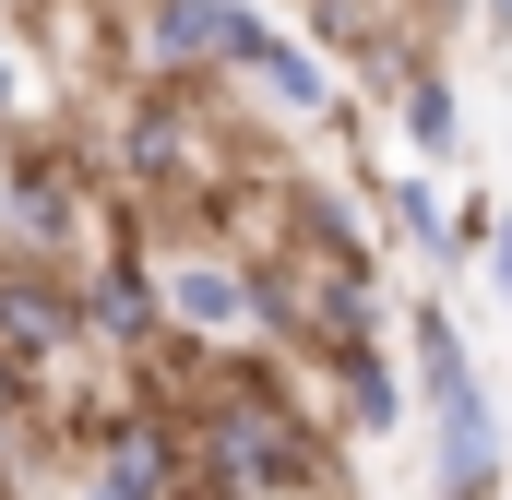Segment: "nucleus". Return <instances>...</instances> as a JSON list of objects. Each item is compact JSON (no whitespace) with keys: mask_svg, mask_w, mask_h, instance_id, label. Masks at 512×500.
I'll return each instance as SVG.
<instances>
[{"mask_svg":"<svg viewBox=\"0 0 512 500\" xmlns=\"http://www.w3.org/2000/svg\"><path fill=\"white\" fill-rule=\"evenodd\" d=\"M429 429H441V453H429V477L441 489H501L512 477V453H501V417H489V393L477 381H453V393H429Z\"/></svg>","mask_w":512,"mask_h":500,"instance_id":"nucleus-2","label":"nucleus"},{"mask_svg":"<svg viewBox=\"0 0 512 500\" xmlns=\"http://www.w3.org/2000/svg\"><path fill=\"white\" fill-rule=\"evenodd\" d=\"M167 310L227 334V322H251V274H227V262H179V274H167Z\"/></svg>","mask_w":512,"mask_h":500,"instance_id":"nucleus-4","label":"nucleus"},{"mask_svg":"<svg viewBox=\"0 0 512 500\" xmlns=\"http://www.w3.org/2000/svg\"><path fill=\"white\" fill-rule=\"evenodd\" d=\"M239 72H262V84H274L286 108H322V72H310V60H298L286 36H262V48H251V60H239Z\"/></svg>","mask_w":512,"mask_h":500,"instance_id":"nucleus-7","label":"nucleus"},{"mask_svg":"<svg viewBox=\"0 0 512 500\" xmlns=\"http://www.w3.org/2000/svg\"><path fill=\"white\" fill-rule=\"evenodd\" d=\"M179 477H191V453H167L155 429H131V441L96 453V489H179Z\"/></svg>","mask_w":512,"mask_h":500,"instance_id":"nucleus-5","label":"nucleus"},{"mask_svg":"<svg viewBox=\"0 0 512 500\" xmlns=\"http://www.w3.org/2000/svg\"><path fill=\"white\" fill-rule=\"evenodd\" d=\"M84 322H96V334H120V346H143V322H155V298H143L131 274H108V286L84 298Z\"/></svg>","mask_w":512,"mask_h":500,"instance_id":"nucleus-8","label":"nucleus"},{"mask_svg":"<svg viewBox=\"0 0 512 500\" xmlns=\"http://www.w3.org/2000/svg\"><path fill=\"white\" fill-rule=\"evenodd\" d=\"M489 24H512V0H489Z\"/></svg>","mask_w":512,"mask_h":500,"instance_id":"nucleus-10","label":"nucleus"},{"mask_svg":"<svg viewBox=\"0 0 512 500\" xmlns=\"http://www.w3.org/2000/svg\"><path fill=\"white\" fill-rule=\"evenodd\" d=\"M72 322H84V310H72L60 286H36V274H0V346H12V358H48Z\"/></svg>","mask_w":512,"mask_h":500,"instance_id":"nucleus-3","label":"nucleus"},{"mask_svg":"<svg viewBox=\"0 0 512 500\" xmlns=\"http://www.w3.org/2000/svg\"><path fill=\"white\" fill-rule=\"evenodd\" d=\"M489 274H501V298H512V215L489 227Z\"/></svg>","mask_w":512,"mask_h":500,"instance_id":"nucleus-9","label":"nucleus"},{"mask_svg":"<svg viewBox=\"0 0 512 500\" xmlns=\"http://www.w3.org/2000/svg\"><path fill=\"white\" fill-rule=\"evenodd\" d=\"M203 477H227V489H334L346 465H334V453H322L286 405H227V417H215Z\"/></svg>","mask_w":512,"mask_h":500,"instance_id":"nucleus-1","label":"nucleus"},{"mask_svg":"<svg viewBox=\"0 0 512 500\" xmlns=\"http://www.w3.org/2000/svg\"><path fill=\"white\" fill-rule=\"evenodd\" d=\"M453 131H465V108H453V84H441V72H417V84H405V143H417V155H465Z\"/></svg>","mask_w":512,"mask_h":500,"instance_id":"nucleus-6","label":"nucleus"}]
</instances>
